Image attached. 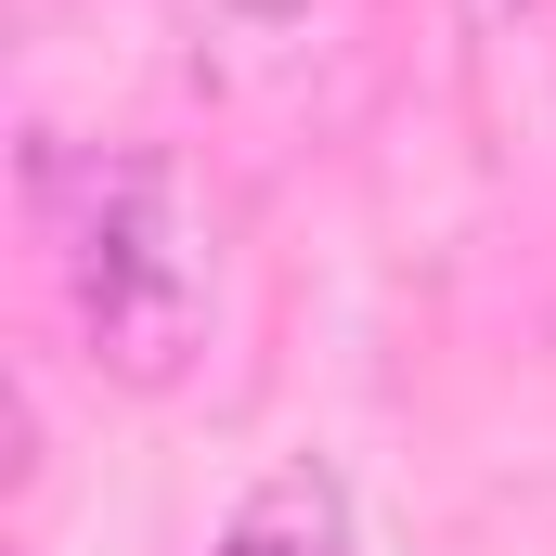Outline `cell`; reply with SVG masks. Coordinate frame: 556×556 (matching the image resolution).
Listing matches in <instances>:
<instances>
[{"instance_id":"3957f363","label":"cell","mask_w":556,"mask_h":556,"mask_svg":"<svg viewBox=\"0 0 556 556\" xmlns=\"http://www.w3.org/2000/svg\"><path fill=\"white\" fill-rule=\"evenodd\" d=\"M194 26H220V39H273V26H298L311 0H181Z\"/></svg>"},{"instance_id":"6da1fadb","label":"cell","mask_w":556,"mask_h":556,"mask_svg":"<svg viewBox=\"0 0 556 556\" xmlns=\"http://www.w3.org/2000/svg\"><path fill=\"white\" fill-rule=\"evenodd\" d=\"M52 233H65V298H78V337L117 389H168L194 350H207V207L168 155H91L78 194L52 181Z\"/></svg>"},{"instance_id":"7a4b0ae2","label":"cell","mask_w":556,"mask_h":556,"mask_svg":"<svg viewBox=\"0 0 556 556\" xmlns=\"http://www.w3.org/2000/svg\"><path fill=\"white\" fill-rule=\"evenodd\" d=\"M220 556H350V492H337L324 466H285V479H260V492L233 505Z\"/></svg>"}]
</instances>
